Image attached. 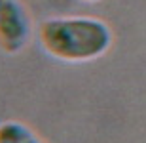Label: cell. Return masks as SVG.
I'll use <instances>...</instances> for the list:
<instances>
[{"label": "cell", "mask_w": 146, "mask_h": 143, "mask_svg": "<svg viewBox=\"0 0 146 143\" xmlns=\"http://www.w3.org/2000/svg\"><path fill=\"white\" fill-rule=\"evenodd\" d=\"M38 38L44 52L66 63H87L103 57L112 46L108 23L89 15L49 17L40 25Z\"/></svg>", "instance_id": "obj_1"}, {"label": "cell", "mask_w": 146, "mask_h": 143, "mask_svg": "<svg viewBox=\"0 0 146 143\" xmlns=\"http://www.w3.org/2000/svg\"><path fill=\"white\" fill-rule=\"evenodd\" d=\"M31 40V13L23 0H0V50L19 54Z\"/></svg>", "instance_id": "obj_2"}, {"label": "cell", "mask_w": 146, "mask_h": 143, "mask_svg": "<svg viewBox=\"0 0 146 143\" xmlns=\"http://www.w3.org/2000/svg\"><path fill=\"white\" fill-rule=\"evenodd\" d=\"M0 143H46L31 126L19 120L0 122Z\"/></svg>", "instance_id": "obj_3"}, {"label": "cell", "mask_w": 146, "mask_h": 143, "mask_svg": "<svg viewBox=\"0 0 146 143\" xmlns=\"http://www.w3.org/2000/svg\"><path fill=\"white\" fill-rule=\"evenodd\" d=\"M82 2H89V4H93V2H99V0H82Z\"/></svg>", "instance_id": "obj_4"}]
</instances>
